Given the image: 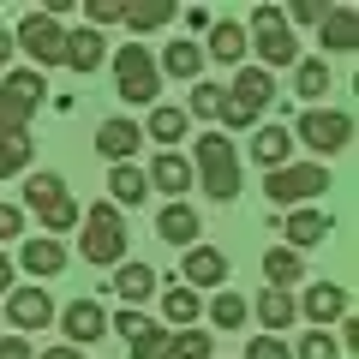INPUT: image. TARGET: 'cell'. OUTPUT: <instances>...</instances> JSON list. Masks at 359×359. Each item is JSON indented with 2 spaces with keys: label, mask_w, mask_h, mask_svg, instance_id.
I'll return each mask as SVG.
<instances>
[{
  "label": "cell",
  "mask_w": 359,
  "mask_h": 359,
  "mask_svg": "<svg viewBox=\"0 0 359 359\" xmlns=\"http://www.w3.org/2000/svg\"><path fill=\"white\" fill-rule=\"evenodd\" d=\"M198 180H204V192L216 198V204H233L240 198V150L228 144V132H204L198 138Z\"/></svg>",
  "instance_id": "6da1fadb"
},
{
  "label": "cell",
  "mask_w": 359,
  "mask_h": 359,
  "mask_svg": "<svg viewBox=\"0 0 359 359\" xmlns=\"http://www.w3.org/2000/svg\"><path fill=\"white\" fill-rule=\"evenodd\" d=\"M269 96H276V72H264V66H240L233 90H222V114L216 120H228V132L257 126V114H264Z\"/></svg>",
  "instance_id": "7a4b0ae2"
},
{
  "label": "cell",
  "mask_w": 359,
  "mask_h": 359,
  "mask_svg": "<svg viewBox=\"0 0 359 359\" xmlns=\"http://www.w3.org/2000/svg\"><path fill=\"white\" fill-rule=\"evenodd\" d=\"M245 48H257L264 72H276V66H299V42H294V30H287V18L276 13V6H257V13H252V25H245Z\"/></svg>",
  "instance_id": "3957f363"
},
{
  "label": "cell",
  "mask_w": 359,
  "mask_h": 359,
  "mask_svg": "<svg viewBox=\"0 0 359 359\" xmlns=\"http://www.w3.org/2000/svg\"><path fill=\"white\" fill-rule=\"evenodd\" d=\"M42 96H48V84H42L36 66H25V72H6V84H0V138L25 132Z\"/></svg>",
  "instance_id": "277c9868"
},
{
  "label": "cell",
  "mask_w": 359,
  "mask_h": 359,
  "mask_svg": "<svg viewBox=\"0 0 359 359\" xmlns=\"http://www.w3.org/2000/svg\"><path fill=\"white\" fill-rule=\"evenodd\" d=\"M264 192H269V204L306 210V198L330 192V168H323V162H287V168H276V174L264 180Z\"/></svg>",
  "instance_id": "5b68a950"
},
{
  "label": "cell",
  "mask_w": 359,
  "mask_h": 359,
  "mask_svg": "<svg viewBox=\"0 0 359 359\" xmlns=\"http://www.w3.org/2000/svg\"><path fill=\"white\" fill-rule=\"evenodd\" d=\"M25 204L42 216V228H48V233L78 228V204L66 198V180H60V174H30V180H25Z\"/></svg>",
  "instance_id": "8992f818"
},
{
  "label": "cell",
  "mask_w": 359,
  "mask_h": 359,
  "mask_svg": "<svg viewBox=\"0 0 359 359\" xmlns=\"http://www.w3.org/2000/svg\"><path fill=\"white\" fill-rule=\"evenodd\" d=\"M126 257V222L114 204L84 210V264H120Z\"/></svg>",
  "instance_id": "52a82bcc"
},
{
  "label": "cell",
  "mask_w": 359,
  "mask_h": 359,
  "mask_svg": "<svg viewBox=\"0 0 359 359\" xmlns=\"http://www.w3.org/2000/svg\"><path fill=\"white\" fill-rule=\"evenodd\" d=\"M294 138L306 144V150H318V156H341L347 144H353V120L335 114V108H306L299 126H294Z\"/></svg>",
  "instance_id": "ba28073f"
},
{
  "label": "cell",
  "mask_w": 359,
  "mask_h": 359,
  "mask_svg": "<svg viewBox=\"0 0 359 359\" xmlns=\"http://www.w3.org/2000/svg\"><path fill=\"white\" fill-rule=\"evenodd\" d=\"M13 48H25L30 60H36V72H42V66H60L66 60V25L48 18V13H30L25 25L13 30Z\"/></svg>",
  "instance_id": "9c48e42d"
},
{
  "label": "cell",
  "mask_w": 359,
  "mask_h": 359,
  "mask_svg": "<svg viewBox=\"0 0 359 359\" xmlns=\"http://www.w3.org/2000/svg\"><path fill=\"white\" fill-rule=\"evenodd\" d=\"M114 84H120V96L126 102H156V90H162V72H156V60H150V48H114Z\"/></svg>",
  "instance_id": "30bf717a"
},
{
  "label": "cell",
  "mask_w": 359,
  "mask_h": 359,
  "mask_svg": "<svg viewBox=\"0 0 359 359\" xmlns=\"http://www.w3.org/2000/svg\"><path fill=\"white\" fill-rule=\"evenodd\" d=\"M120 335H126V347H132V359H174V335L162 330V323H150V318H138V311H120V323H114Z\"/></svg>",
  "instance_id": "8fae6325"
},
{
  "label": "cell",
  "mask_w": 359,
  "mask_h": 359,
  "mask_svg": "<svg viewBox=\"0 0 359 359\" xmlns=\"http://www.w3.org/2000/svg\"><path fill=\"white\" fill-rule=\"evenodd\" d=\"M6 318H13V330H42V323L54 318L48 287H13V299H6Z\"/></svg>",
  "instance_id": "7c38bea8"
},
{
  "label": "cell",
  "mask_w": 359,
  "mask_h": 359,
  "mask_svg": "<svg viewBox=\"0 0 359 359\" xmlns=\"http://www.w3.org/2000/svg\"><path fill=\"white\" fill-rule=\"evenodd\" d=\"M60 330L72 335V347H84V341H96V335H108V311L96 306V299H72V306L60 311Z\"/></svg>",
  "instance_id": "4fadbf2b"
},
{
  "label": "cell",
  "mask_w": 359,
  "mask_h": 359,
  "mask_svg": "<svg viewBox=\"0 0 359 359\" xmlns=\"http://www.w3.org/2000/svg\"><path fill=\"white\" fill-rule=\"evenodd\" d=\"M180 276H186V287H222L228 282V257L216 245H192L186 264H180Z\"/></svg>",
  "instance_id": "5bb4252c"
},
{
  "label": "cell",
  "mask_w": 359,
  "mask_h": 359,
  "mask_svg": "<svg viewBox=\"0 0 359 359\" xmlns=\"http://www.w3.org/2000/svg\"><path fill=\"white\" fill-rule=\"evenodd\" d=\"M318 36H323L330 54H353L359 48V13H353V6H330L323 25H318Z\"/></svg>",
  "instance_id": "9a60e30c"
},
{
  "label": "cell",
  "mask_w": 359,
  "mask_h": 359,
  "mask_svg": "<svg viewBox=\"0 0 359 359\" xmlns=\"http://www.w3.org/2000/svg\"><path fill=\"white\" fill-rule=\"evenodd\" d=\"M294 318H299V299H294V287H264V294H257V323H264L269 335L294 330Z\"/></svg>",
  "instance_id": "2e32d148"
},
{
  "label": "cell",
  "mask_w": 359,
  "mask_h": 359,
  "mask_svg": "<svg viewBox=\"0 0 359 359\" xmlns=\"http://www.w3.org/2000/svg\"><path fill=\"white\" fill-rule=\"evenodd\" d=\"M156 186V192H174V204H180V192H192V162H186V156L180 150H162L150 162V174H144Z\"/></svg>",
  "instance_id": "e0dca14e"
},
{
  "label": "cell",
  "mask_w": 359,
  "mask_h": 359,
  "mask_svg": "<svg viewBox=\"0 0 359 359\" xmlns=\"http://www.w3.org/2000/svg\"><path fill=\"white\" fill-rule=\"evenodd\" d=\"M156 233H162L168 245H186V252H192L198 233H204V222H198V210H192V204H168L162 216H156Z\"/></svg>",
  "instance_id": "ac0fdd59"
},
{
  "label": "cell",
  "mask_w": 359,
  "mask_h": 359,
  "mask_svg": "<svg viewBox=\"0 0 359 359\" xmlns=\"http://www.w3.org/2000/svg\"><path fill=\"white\" fill-rule=\"evenodd\" d=\"M138 144H144V132L132 126V120H102V126H96V150H102L114 168L132 162V150H138Z\"/></svg>",
  "instance_id": "d6986e66"
},
{
  "label": "cell",
  "mask_w": 359,
  "mask_h": 359,
  "mask_svg": "<svg viewBox=\"0 0 359 359\" xmlns=\"http://www.w3.org/2000/svg\"><path fill=\"white\" fill-rule=\"evenodd\" d=\"M108 60V42H102V30H66V66L72 72H96V66Z\"/></svg>",
  "instance_id": "ffe728a7"
},
{
  "label": "cell",
  "mask_w": 359,
  "mask_h": 359,
  "mask_svg": "<svg viewBox=\"0 0 359 359\" xmlns=\"http://www.w3.org/2000/svg\"><path fill=\"white\" fill-rule=\"evenodd\" d=\"M299 311H306V318H311V323L323 330V323L347 318V294H341L335 282H318V287H306V299H299Z\"/></svg>",
  "instance_id": "44dd1931"
},
{
  "label": "cell",
  "mask_w": 359,
  "mask_h": 359,
  "mask_svg": "<svg viewBox=\"0 0 359 359\" xmlns=\"http://www.w3.org/2000/svg\"><path fill=\"white\" fill-rule=\"evenodd\" d=\"M323 233H330V216H323V210H294V216L282 222V240H287V252H306V245H318Z\"/></svg>",
  "instance_id": "7402d4cb"
},
{
  "label": "cell",
  "mask_w": 359,
  "mask_h": 359,
  "mask_svg": "<svg viewBox=\"0 0 359 359\" xmlns=\"http://www.w3.org/2000/svg\"><path fill=\"white\" fill-rule=\"evenodd\" d=\"M252 156L269 168V174H276V168H287V156H294V132H287V126H257Z\"/></svg>",
  "instance_id": "603a6c76"
},
{
  "label": "cell",
  "mask_w": 359,
  "mask_h": 359,
  "mask_svg": "<svg viewBox=\"0 0 359 359\" xmlns=\"http://www.w3.org/2000/svg\"><path fill=\"white\" fill-rule=\"evenodd\" d=\"M114 294L126 299V311L144 306V299L156 294V269H150V264H120V269H114Z\"/></svg>",
  "instance_id": "cb8c5ba5"
},
{
  "label": "cell",
  "mask_w": 359,
  "mask_h": 359,
  "mask_svg": "<svg viewBox=\"0 0 359 359\" xmlns=\"http://www.w3.org/2000/svg\"><path fill=\"white\" fill-rule=\"evenodd\" d=\"M18 264H25L30 276H60L66 269V245L60 240H25L18 245Z\"/></svg>",
  "instance_id": "d4e9b609"
},
{
  "label": "cell",
  "mask_w": 359,
  "mask_h": 359,
  "mask_svg": "<svg viewBox=\"0 0 359 359\" xmlns=\"http://www.w3.org/2000/svg\"><path fill=\"white\" fill-rule=\"evenodd\" d=\"M204 54H216L222 66H240V60H245V25L216 18V25H210V48H204Z\"/></svg>",
  "instance_id": "484cf974"
},
{
  "label": "cell",
  "mask_w": 359,
  "mask_h": 359,
  "mask_svg": "<svg viewBox=\"0 0 359 359\" xmlns=\"http://www.w3.org/2000/svg\"><path fill=\"white\" fill-rule=\"evenodd\" d=\"M156 72H174V78H198L204 72V48H198V42H168L162 48V66H156Z\"/></svg>",
  "instance_id": "4316f807"
},
{
  "label": "cell",
  "mask_w": 359,
  "mask_h": 359,
  "mask_svg": "<svg viewBox=\"0 0 359 359\" xmlns=\"http://www.w3.org/2000/svg\"><path fill=\"white\" fill-rule=\"evenodd\" d=\"M108 192H114V210L120 204H144V198H150V180H144V168L120 162L114 174H108Z\"/></svg>",
  "instance_id": "83f0119b"
},
{
  "label": "cell",
  "mask_w": 359,
  "mask_h": 359,
  "mask_svg": "<svg viewBox=\"0 0 359 359\" xmlns=\"http://www.w3.org/2000/svg\"><path fill=\"white\" fill-rule=\"evenodd\" d=\"M264 276H269V287H294L299 276H306V264H299V252H287V245H269L264 252Z\"/></svg>",
  "instance_id": "f1b7e54d"
},
{
  "label": "cell",
  "mask_w": 359,
  "mask_h": 359,
  "mask_svg": "<svg viewBox=\"0 0 359 359\" xmlns=\"http://www.w3.org/2000/svg\"><path fill=\"white\" fill-rule=\"evenodd\" d=\"M162 311H168V323H180V330H192V323H198V311H204V306H198V294H192V287L168 282V294H162Z\"/></svg>",
  "instance_id": "f546056e"
},
{
  "label": "cell",
  "mask_w": 359,
  "mask_h": 359,
  "mask_svg": "<svg viewBox=\"0 0 359 359\" xmlns=\"http://www.w3.org/2000/svg\"><path fill=\"white\" fill-rule=\"evenodd\" d=\"M30 156H36V144L25 138V132H13V138H0V180H13L30 168Z\"/></svg>",
  "instance_id": "4dcf8cb0"
},
{
  "label": "cell",
  "mask_w": 359,
  "mask_h": 359,
  "mask_svg": "<svg viewBox=\"0 0 359 359\" xmlns=\"http://www.w3.org/2000/svg\"><path fill=\"white\" fill-rule=\"evenodd\" d=\"M186 126H192L186 108H156V114H150V138L156 144H180V138H186Z\"/></svg>",
  "instance_id": "1f68e13d"
},
{
  "label": "cell",
  "mask_w": 359,
  "mask_h": 359,
  "mask_svg": "<svg viewBox=\"0 0 359 359\" xmlns=\"http://www.w3.org/2000/svg\"><path fill=\"white\" fill-rule=\"evenodd\" d=\"M294 90L306 96V102H311V96H323V90H330V66H323V60H299L294 66Z\"/></svg>",
  "instance_id": "d6a6232c"
},
{
  "label": "cell",
  "mask_w": 359,
  "mask_h": 359,
  "mask_svg": "<svg viewBox=\"0 0 359 359\" xmlns=\"http://www.w3.org/2000/svg\"><path fill=\"white\" fill-rule=\"evenodd\" d=\"M245 311H252V306H245V299L228 287V294H216V306H210V323H216V330H240Z\"/></svg>",
  "instance_id": "836d02e7"
},
{
  "label": "cell",
  "mask_w": 359,
  "mask_h": 359,
  "mask_svg": "<svg viewBox=\"0 0 359 359\" xmlns=\"http://www.w3.org/2000/svg\"><path fill=\"white\" fill-rule=\"evenodd\" d=\"M168 18H174V6H168V0H144V6H126V25H132V30H162Z\"/></svg>",
  "instance_id": "e575fe53"
},
{
  "label": "cell",
  "mask_w": 359,
  "mask_h": 359,
  "mask_svg": "<svg viewBox=\"0 0 359 359\" xmlns=\"http://www.w3.org/2000/svg\"><path fill=\"white\" fill-rule=\"evenodd\" d=\"M174 359H216V341L204 330H180L174 335Z\"/></svg>",
  "instance_id": "d590c367"
},
{
  "label": "cell",
  "mask_w": 359,
  "mask_h": 359,
  "mask_svg": "<svg viewBox=\"0 0 359 359\" xmlns=\"http://www.w3.org/2000/svg\"><path fill=\"white\" fill-rule=\"evenodd\" d=\"M192 114H204V120L222 114V84H192V108H186V120H192Z\"/></svg>",
  "instance_id": "8d00e7d4"
},
{
  "label": "cell",
  "mask_w": 359,
  "mask_h": 359,
  "mask_svg": "<svg viewBox=\"0 0 359 359\" xmlns=\"http://www.w3.org/2000/svg\"><path fill=\"white\" fill-rule=\"evenodd\" d=\"M335 353H341V347H335V335H306V341H299V353L294 359H335Z\"/></svg>",
  "instance_id": "74e56055"
},
{
  "label": "cell",
  "mask_w": 359,
  "mask_h": 359,
  "mask_svg": "<svg viewBox=\"0 0 359 359\" xmlns=\"http://www.w3.org/2000/svg\"><path fill=\"white\" fill-rule=\"evenodd\" d=\"M245 359H294L282 347V335H252V347H245Z\"/></svg>",
  "instance_id": "f35d334b"
},
{
  "label": "cell",
  "mask_w": 359,
  "mask_h": 359,
  "mask_svg": "<svg viewBox=\"0 0 359 359\" xmlns=\"http://www.w3.org/2000/svg\"><path fill=\"white\" fill-rule=\"evenodd\" d=\"M84 18L90 25H114V18H126V6L120 0H84Z\"/></svg>",
  "instance_id": "ab89813d"
},
{
  "label": "cell",
  "mask_w": 359,
  "mask_h": 359,
  "mask_svg": "<svg viewBox=\"0 0 359 359\" xmlns=\"http://www.w3.org/2000/svg\"><path fill=\"white\" fill-rule=\"evenodd\" d=\"M323 13H330L323 0H294V6H287L282 18H294V25H323Z\"/></svg>",
  "instance_id": "60d3db41"
},
{
  "label": "cell",
  "mask_w": 359,
  "mask_h": 359,
  "mask_svg": "<svg viewBox=\"0 0 359 359\" xmlns=\"http://www.w3.org/2000/svg\"><path fill=\"white\" fill-rule=\"evenodd\" d=\"M25 233V210L18 204H0V240H18Z\"/></svg>",
  "instance_id": "b9f144b4"
},
{
  "label": "cell",
  "mask_w": 359,
  "mask_h": 359,
  "mask_svg": "<svg viewBox=\"0 0 359 359\" xmlns=\"http://www.w3.org/2000/svg\"><path fill=\"white\" fill-rule=\"evenodd\" d=\"M0 359H30V341L25 335H6V341H0Z\"/></svg>",
  "instance_id": "7bdbcfd3"
},
{
  "label": "cell",
  "mask_w": 359,
  "mask_h": 359,
  "mask_svg": "<svg viewBox=\"0 0 359 359\" xmlns=\"http://www.w3.org/2000/svg\"><path fill=\"white\" fill-rule=\"evenodd\" d=\"M13 276H18V264L6 252H0V294H13Z\"/></svg>",
  "instance_id": "ee69618b"
},
{
  "label": "cell",
  "mask_w": 359,
  "mask_h": 359,
  "mask_svg": "<svg viewBox=\"0 0 359 359\" xmlns=\"http://www.w3.org/2000/svg\"><path fill=\"white\" fill-rule=\"evenodd\" d=\"M13 54H18V48H13V30H6V25H0V66H6V60H13Z\"/></svg>",
  "instance_id": "f6af8a7d"
},
{
  "label": "cell",
  "mask_w": 359,
  "mask_h": 359,
  "mask_svg": "<svg viewBox=\"0 0 359 359\" xmlns=\"http://www.w3.org/2000/svg\"><path fill=\"white\" fill-rule=\"evenodd\" d=\"M42 359H84V347H48Z\"/></svg>",
  "instance_id": "bcb514c9"
}]
</instances>
